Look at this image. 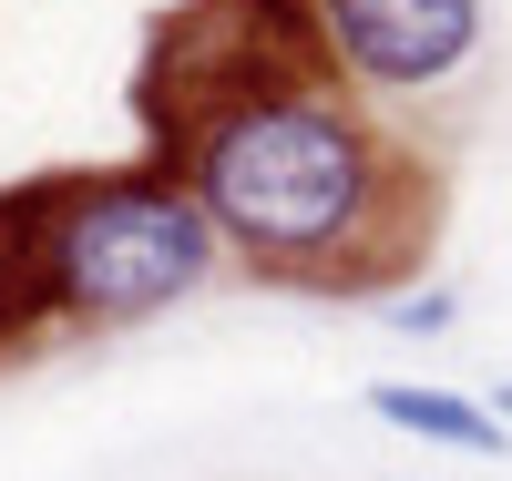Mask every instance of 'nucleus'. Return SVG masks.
I'll use <instances>...</instances> for the list:
<instances>
[{"mask_svg":"<svg viewBox=\"0 0 512 481\" xmlns=\"http://www.w3.org/2000/svg\"><path fill=\"white\" fill-rule=\"evenodd\" d=\"M185 185L216 215V236L267 277H349L359 246L379 236L390 154L379 134L328 93V82H267L226 113L195 123Z\"/></svg>","mask_w":512,"mask_h":481,"instance_id":"f257e3e1","label":"nucleus"},{"mask_svg":"<svg viewBox=\"0 0 512 481\" xmlns=\"http://www.w3.org/2000/svg\"><path fill=\"white\" fill-rule=\"evenodd\" d=\"M216 246H226L216 215L175 174H62V215H52L62 318H93V328L164 318L175 297L216 277Z\"/></svg>","mask_w":512,"mask_h":481,"instance_id":"f03ea898","label":"nucleus"},{"mask_svg":"<svg viewBox=\"0 0 512 481\" xmlns=\"http://www.w3.org/2000/svg\"><path fill=\"white\" fill-rule=\"evenodd\" d=\"M318 31L359 93H441L482 62L492 11L482 0H318Z\"/></svg>","mask_w":512,"mask_h":481,"instance_id":"7ed1b4c3","label":"nucleus"},{"mask_svg":"<svg viewBox=\"0 0 512 481\" xmlns=\"http://www.w3.org/2000/svg\"><path fill=\"white\" fill-rule=\"evenodd\" d=\"M379 430L400 441H431V451H461V461H512V430L482 389H431V379H369L359 389Z\"/></svg>","mask_w":512,"mask_h":481,"instance_id":"20e7f679","label":"nucleus"},{"mask_svg":"<svg viewBox=\"0 0 512 481\" xmlns=\"http://www.w3.org/2000/svg\"><path fill=\"white\" fill-rule=\"evenodd\" d=\"M379 318H390V338L431 348V338H451V328H461V297H451V287H410V297H390Z\"/></svg>","mask_w":512,"mask_h":481,"instance_id":"39448f33","label":"nucleus"},{"mask_svg":"<svg viewBox=\"0 0 512 481\" xmlns=\"http://www.w3.org/2000/svg\"><path fill=\"white\" fill-rule=\"evenodd\" d=\"M482 400H492V410H502V430H512V379H492V389H482Z\"/></svg>","mask_w":512,"mask_h":481,"instance_id":"423d86ee","label":"nucleus"}]
</instances>
